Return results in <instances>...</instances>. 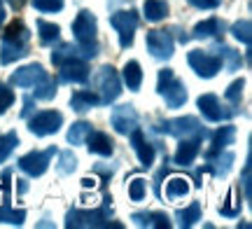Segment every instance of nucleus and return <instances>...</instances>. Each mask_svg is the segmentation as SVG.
I'll return each mask as SVG.
<instances>
[{
	"label": "nucleus",
	"mask_w": 252,
	"mask_h": 229,
	"mask_svg": "<svg viewBox=\"0 0 252 229\" xmlns=\"http://www.w3.org/2000/svg\"><path fill=\"white\" fill-rule=\"evenodd\" d=\"M28 49V28L24 26V21L14 19L7 26L2 42H0V61L2 64H12L26 54Z\"/></svg>",
	"instance_id": "obj_1"
},
{
	"label": "nucleus",
	"mask_w": 252,
	"mask_h": 229,
	"mask_svg": "<svg viewBox=\"0 0 252 229\" xmlns=\"http://www.w3.org/2000/svg\"><path fill=\"white\" fill-rule=\"evenodd\" d=\"M72 33H75V40L80 42V49L84 59H94L96 52H98V42H96V17L91 14L89 9H82L80 14L72 21Z\"/></svg>",
	"instance_id": "obj_2"
},
{
	"label": "nucleus",
	"mask_w": 252,
	"mask_h": 229,
	"mask_svg": "<svg viewBox=\"0 0 252 229\" xmlns=\"http://www.w3.org/2000/svg\"><path fill=\"white\" fill-rule=\"evenodd\" d=\"M157 92L166 98V105H168V108H182V105L187 103V89H185V84L175 77V73H173L171 68L159 70Z\"/></svg>",
	"instance_id": "obj_3"
},
{
	"label": "nucleus",
	"mask_w": 252,
	"mask_h": 229,
	"mask_svg": "<svg viewBox=\"0 0 252 229\" xmlns=\"http://www.w3.org/2000/svg\"><path fill=\"white\" fill-rule=\"evenodd\" d=\"M65 227H117L122 229L119 222H108V199H105V208H96V211H70Z\"/></svg>",
	"instance_id": "obj_4"
},
{
	"label": "nucleus",
	"mask_w": 252,
	"mask_h": 229,
	"mask_svg": "<svg viewBox=\"0 0 252 229\" xmlns=\"http://www.w3.org/2000/svg\"><path fill=\"white\" fill-rule=\"evenodd\" d=\"M110 24L119 33V45L124 47V49H128V47L133 45V33H135V28H138V14H135L133 9L115 12L110 17Z\"/></svg>",
	"instance_id": "obj_5"
},
{
	"label": "nucleus",
	"mask_w": 252,
	"mask_h": 229,
	"mask_svg": "<svg viewBox=\"0 0 252 229\" xmlns=\"http://www.w3.org/2000/svg\"><path fill=\"white\" fill-rule=\"evenodd\" d=\"M56 155V147H47L42 152H28L19 159V168L28 173L31 178H40V175L45 173L47 168H49V162H52V157Z\"/></svg>",
	"instance_id": "obj_6"
},
{
	"label": "nucleus",
	"mask_w": 252,
	"mask_h": 229,
	"mask_svg": "<svg viewBox=\"0 0 252 229\" xmlns=\"http://www.w3.org/2000/svg\"><path fill=\"white\" fill-rule=\"evenodd\" d=\"M189 65H191V70L198 75V77H215L220 70H222V59L220 56H213V54H206V52H201V49H194V52H189L187 56Z\"/></svg>",
	"instance_id": "obj_7"
},
{
	"label": "nucleus",
	"mask_w": 252,
	"mask_h": 229,
	"mask_svg": "<svg viewBox=\"0 0 252 229\" xmlns=\"http://www.w3.org/2000/svg\"><path fill=\"white\" fill-rule=\"evenodd\" d=\"M96 84L100 89V103H112L119 98L122 94V82H119V75L115 73L112 65H103L98 70V77H96Z\"/></svg>",
	"instance_id": "obj_8"
},
{
	"label": "nucleus",
	"mask_w": 252,
	"mask_h": 229,
	"mask_svg": "<svg viewBox=\"0 0 252 229\" xmlns=\"http://www.w3.org/2000/svg\"><path fill=\"white\" fill-rule=\"evenodd\" d=\"M159 131L168 133V136L182 138L189 136V133H201L206 136V129L201 127V122L196 117H178V119H166V122H159Z\"/></svg>",
	"instance_id": "obj_9"
},
{
	"label": "nucleus",
	"mask_w": 252,
	"mask_h": 229,
	"mask_svg": "<svg viewBox=\"0 0 252 229\" xmlns=\"http://www.w3.org/2000/svg\"><path fill=\"white\" fill-rule=\"evenodd\" d=\"M63 124V115L59 110H45L35 115V117H31L28 122V129H31V133H35V136H52L56 133Z\"/></svg>",
	"instance_id": "obj_10"
},
{
	"label": "nucleus",
	"mask_w": 252,
	"mask_h": 229,
	"mask_svg": "<svg viewBox=\"0 0 252 229\" xmlns=\"http://www.w3.org/2000/svg\"><path fill=\"white\" fill-rule=\"evenodd\" d=\"M198 110L203 112V117L210 119V122H224V119L236 115V110H226L215 94H203V96H198Z\"/></svg>",
	"instance_id": "obj_11"
},
{
	"label": "nucleus",
	"mask_w": 252,
	"mask_h": 229,
	"mask_svg": "<svg viewBox=\"0 0 252 229\" xmlns=\"http://www.w3.org/2000/svg\"><path fill=\"white\" fill-rule=\"evenodd\" d=\"M147 52L154 59H171L173 56V37L166 31H147Z\"/></svg>",
	"instance_id": "obj_12"
},
{
	"label": "nucleus",
	"mask_w": 252,
	"mask_h": 229,
	"mask_svg": "<svg viewBox=\"0 0 252 229\" xmlns=\"http://www.w3.org/2000/svg\"><path fill=\"white\" fill-rule=\"evenodd\" d=\"M42 80H47V70L40 64L24 65V68L14 70L12 77H9V82L17 84V87H35V84H40Z\"/></svg>",
	"instance_id": "obj_13"
},
{
	"label": "nucleus",
	"mask_w": 252,
	"mask_h": 229,
	"mask_svg": "<svg viewBox=\"0 0 252 229\" xmlns=\"http://www.w3.org/2000/svg\"><path fill=\"white\" fill-rule=\"evenodd\" d=\"M112 127L117 133L122 136H128L133 129H138V112L133 110V105H119L112 110Z\"/></svg>",
	"instance_id": "obj_14"
},
{
	"label": "nucleus",
	"mask_w": 252,
	"mask_h": 229,
	"mask_svg": "<svg viewBox=\"0 0 252 229\" xmlns=\"http://www.w3.org/2000/svg\"><path fill=\"white\" fill-rule=\"evenodd\" d=\"M61 68V80L70 84H82L89 80V65L84 59H70L65 64L59 65Z\"/></svg>",
	"instance_id": "obj_15"
},
{
	"label": "nucleus",
	"mask_w": 252,
	"mask_h": 229,
	"mask_svg": "<svg viewBox=\"0 0 252 229\" xmlns=\"http://www.w3.org/2000/svg\"><path fill=\"white\" fill-rule=\"evenodd\" d=\"M131 145H133L140 164H143L145 168H150V166L154 164V147L147 143V138L143 136L140 129H133V131H131Z\"/></svg>",
	"instance_id": "obj_16"
},
{
	"label": "nucleus",
	"mask_w": 252,
	"mask_h": 229,
	"mask_svg": "<svg viewBox=\"0 0 252 229\" xmlns=\"http://www.w3.org/2000/svg\"><path fill=\"white\" fill-rule=\"evenodd\" d=\"M234 136H236V129L234 127L217 129L215 133H213V143H210V147H208V152H206V159H208V162H213V159H215L220 152H224V147L231 145Z\"/></svg>",
	"instance_id": "obj_17"
},
{
	"label": "nucleus",
	"mask_w": 252,
	"mask_h": 229,
	"mask_svg": "<svg viewBox=\"0 0 252 229\" xmlns=\"http://www.w3.org/2000/svg\"><path fill=\"white\" fill-rule=\"evenodd\" d=\"M201 138H203V136L182 140L180 145H178V150H175V164H178V166H189L194 159H196L198 150H201Z\"/></svg>",
	"instance_id": "obj_18"
},
{
	"label": "nucleus",
	"mask_w": 252,
	"mask_h": 229,
	"mask_svg": "<svg viewBox=\"0 0 252 229\" xmlns=\"http://www.w3.org/2000/svg\"><path fill=\"white\" fill-rule=\"evenodd\" d=\"M131 220L138 225V227H157V229H168L171 227V220L166 213H133Z\"/></svg>",
	"instance_id": "obj_19"
},
{
	"label": "nucleus",
	"mask_w": 252,
	"mask_h": 229,
	"mask_svg": "<svg viewBox=\"0 0 252 229\" xmlns=\"http://www.w3.org/2000/svg\"><path fill=\"white\" fill-rule=\"evenodd\" d=\"M87 143H89V150L94 155H100V157H110L112 155V150H115V143H112V138L108 133H100V131H91L89 136H87Z\"/></svg>",
	"instance_id": "obj_20"
},
{
	"label": "nucleus",
	"mask_w": 252,
	"mask_h": 229,
	"mask_svg": "<svg viewBox=\"0 0 252 229\" xmlns=\"http://www.w3.org/2000/svg\"><path fill=\"white\" fill-rule=\"evenodd\" d=\"M143 12H145V19L147 21H161V19L168 17V2L166 0H145L143 5Z\"/></svg>",
	"instance_id": "obj_21"
},
{
	"label": "nucleus",
	"mask_w": 252,
	"mask_h": 229,
	"mask_svg": "<svg viewBox=\"0 0 252 229\" xmlns=\"http://www.w3.org/2000/svg\"><path fill=\"white\" fill-rule=\"evenodd\" d=\"M100 103V96H96L94 92H75L70 98V105L75 112H87L89 108L98 105Z\"/></svg>",
	"instance_id": "obj_22"
},
{
	"label": "nucleus",
	"mask_w": 252,
	"mask_h": 229,
	"mask_svg": "<svg viewBox=\"0 0 252 229\" xmlns=\"http://www.w3.org/2000/svg\"><path fill=\"white\" fill-rule=\"evenodd\" d=\"M222 33V21L220 19H206V21H201L196 24V28L191 31V37H196V40H203V37H215Z\"/></svg>",
	"instance_id": "obj_23"
},
{
	"label": "nucleus",
	"mask_w": 252,
	"mask_h": 229,
	"mask_svg": "<svg viewBox=\"0 0 252 229\" xmlns=\"http://www.w3.org/2000/svg\"><path fill=\"white\" fill-rule=\"evenodd\" d=\"M189 190H191V185H189L187 178L173 175L171 180L166 183V199H182V196L189 194Z\"/></svg>",
	"instance_id": "obj_24"
},
{
	"label": "nucleus",
	"mask_w": 252,
	"mask_h": 229,
	"mask_svg": "<svg viewBox=\"0 0 252 229\" xmlns=\"http://www.w3.org/2000/svg\"><path fill=\"white\" fill-rule=\"evenodd\" d=\"M124 82L131 92H138V89H140L143 70H140V64H138V61H126L124 64Z\"/></svg>",
	"instance_id": "obj_25"
},
{
	"label": "nucleus",
	"mask_w": 252,
	"mask_h": 229,
	"mask_svg": "<svg viewBox=\"0 0 252 229\" xmlns=\"http://www.w3.org/2000/svg\"><path fill=\"white\" fill-rule=\"evenodd\" d=\"M175 218H178V225H180V227H191L196 220H201V203L198 201L189 203L187 208H182V211L175 213Z\"/></svg>",
	"instance_id": "obj_26"
},
{
	"label": "nucleus",
	"mask_w": 252,
	"mask_h": 229,
	"mask_svg": "<svg viewBox=\"0 0 252 229\" xmlns=\"http://www.w3.org/2000/svg\"><path fill=\"white\" fill-rule=\"evenodd\" d=\"M80 54H82L80 47H72L65 42V45H61L59 49L52 52V61H54V65H61L65 61H70V59H80ZM82 59H84V54H82Z\"/></svg>",
	"instance_id": "obj_27"
},
{
	"label": "nucleus",
	"mask_w": 252,
	"mask_h": 229,
	"mask_svg": "<svg viewBox=\"0 0 252 229\" xmlns=\"http://www.w3.org/2000/svg\"><path fill=\"white\" fill-rule=\"evenodd\" d=\"M37 33H40V42H42V45H52L56 37H59L61 28L56 26V24H49L45 19H40V21H37Z\"/></svg>",
	"instance_id": "obj_28"
},
{
	"label": "nucleus",
	"mask_w": 252,
	"mask_h": 229,
	"mask_svg": "<svg viewBox=\"0 0 252 229\" xmlns=\"http://www.w3.org/2000/svg\"><path fill=\"white\" fill-rule=\"evenodd\" d=\"M91 131H94V129H91L89 122H77V124H72L70 131H68V140H70L72 145H82Z\"/></svg>",
	"instance_id": "obj_29"
},
{
	"label": "nucleus",
	"mask_w": 252,
	"mask_h": 229,
	"mask_svg": "<svg viewBox=\"0 0 252 229\" xmlns=\"http://www.w3.org/2000/svg\"><path fill=\"white\" fill-rule=\"evenodd\" d=\"M236 194H238V190H236V187H231V190H229V194H226V201L220 206V213H222V215H226V218H236V215L241 213V201L236 199Z\"/></svg>",
	"instance_id": "obj_30"
},
{
	"label": "nucleus",
	"mask_w": 252,
	"mask_h": 229,
	"mask_svg": "<svg viewBox=\"0 0 252 229\" xmlns=\"http://www.w3.org/2000/svg\"><path fill=\"white\" fill-rule=\"evenodd\" d=\"M231 33H234L236 40H241L245 47H250V42H252V24L248 21V19L236 21L234 26H231Z\"/></svg>",
	"instance_id": "obj_31"
},
{
	"label": "nucleus",
	"mask_w": 252,
	"mask_h": 229,
	"mask_svg": "<svg viewBox=\"0 0 252 229\" xmlns=\"http://www.w3.org/2000/svg\"><path fill=\"white\" fill-rule=\"evenodd\" d=\"M26 220V211H14L9 208V203L0 206V222H9V225H24Z\"/></svg>",
	"instance_id": "obj_32"
},
{
	"label": "nucleus",
	"mask_w": 252,
	"mask_h": 229,
	"mask_svg": "<svg viewBox=\"0 0 252 229\" xmlns=\"http://www.w3.org/2000/svg\"><path fill=\"white\" fill-rule=\"evenodd\" d=\"M17 145H19V136L14 133V131H9V133H5V136H0V164L12 155V150H14Z\"/></svg>",
	"instance_id": "obj_33"
},
{
	"label": "nucleus",
	"mask_w": 252,
	"mask_h": 229,
	"mask_svg": "<svg viewBox=\"0 0 252 229\" xmlns=\"http://www.w3.org/2000/svg\"><path fill=\"white\" fill-rule=\"evenodd\" d=\"M217 157H220V159L215 162L217 166H208V168H210V171H213V173H215L217 178H224V175L229 173V168H231V164H234V155H231V152H224V155L220 152Z\"/></svg>",
	"instance_id": "obj_34"
},
{
	"label": "nucleus",
	"mask_w": 252,
	"mask_h": 229,
	"mask_svg": "<svg viewBox=\"0 0 252 229\" xmlns=\"http://www.w3.org/2000/svg\"><path fill=\"white\" fill-rule=\"evenodd\" d=\"M56 96V82L54 80H42L40 84H35V98L40 101H49V98H54Z\"/></svg>",
	"instance_id": "obj_35"
},
{
	"label": "nucleus",
	"mask_w": 252,
	"mask_h": 229,
	"mask_svg": "<svg viewBox=\"0 0 252 229\" xmlns=\"http://www.w3.org/2000/svg\"><path fill=\"white\" fill-rule=\"evenodd\" d=\"M220 54L226 59V70H229V73H234V70H238V68H241V54H238L236 49L222 45V47H220Z\"/></svg>",
	"instance_id": "obj_36"
},
{
	"label": "nucleus",
	"mask_w": 252,
	"mask_h": 229,
	"mask_svg": "<svg viewBox=\"0 0 252 229\" xmlns=\"http://www.w3.org/2000/svg\"><path fill=\"white\" fill-rule=\"evenodd\" d=\"M145 192H147V180L133 178V180L128 183V196H131V201H143Z\"/></svg>",
	"instance_id": "obj_37"
},
{
	"label": "nucleus",
	"mask_w": 252,
	"mask_h": 229,
	"mask_svg": "<svg viewBox=\"0 0 252 229\" xmlns=\"http://www.w3.org/2000/svg\"><path fill=\"white\" fill-rule=\"evenodd\" d=\"M77 168V159L72 152H61V159H59V173H72Z\"/></svg>",
	"instance_id": "obj_38"
},
{
	"label": "nucleus",
	"mask_w": 252,
	"mask_h": 229,
	"mask_svg": "<svg viewBox=\"0 0 252 229\" xmlns=\"http://www.w3.org/2000/svg\"><path fill=\"white\" fill-rule=\"evenodd\" d=\"M31 2L40 12H61L63 9V0H31Z\"/></svg>",
	"instance_id": "obj_39"
},
{
	"label": "nucleus",
	"mask_w": 252,
	"mask_h": 229,
	"mask_svg": "<svg viewBox=\"0 0 252 229\" xmlns=\"http://www.w3.org/2000/svg\"><path fill=\"white\" fill-rule=\"evenodd\" d=\"M12 103H14V92L9 89L7 84H2V82H0V115H2L5 110H7V108L12 105Z\"/></svg>",
	"instance_id": "obj_40"
},
{
	"label": "nucleus",
	"mask_w": 252,
	"mask_h": 229,
	"mask_svg": "<svg viewBox=\"0 0 252 229\" xmlns=\"http://www.w3.org/2000/svg\"><path fill=\"white\" fill-rule=\"evenodd\" d=\"M243 87H245V82L243 80H236L229 89H226V101H231V103H241V94H243Z\"/></svg>",
	"instance_id": "obj_41"
},
{
	"label": "nucleus",
	"mask_w": 252,
	"mask_h": 229,
	"mask_svg": "<svg viewBox=\"0 0 252 229\" xmlns=\"http://www.w3.org/2000/svg\"><path fill=\"white\" fill-rule=\"evenodd\" d=\"M250 171H252V166H250V157H248V162L243 166V190L248 199H250Z\"/></svg>",
	"instance_id": "obj_42"
},
{
	"label": "nucleus",
	"mask_w": 252,
	"mask_h": 229,
	"mask_svg": "<svg viewBox=\"0 0 252 229\" xmlns=\"http://www.w3.org/2000/svg\"><path fill=\"white\" fill-rule=\"evenodd\" d=\"M189 5H194V7H198V9H213V7H217L222 0H187Z\"/></svg>",
	"instance_id": "obj_43"
},
{
	"label": "nucleus",
	"mask_w": 252,
	"mask_h": 229,
	"mask_svg": "<svg viewBox=\"0 0 252 229\" xmlns=\"http://www.w3.org/2000/svg\"><path fill=\"white\" fill-rule=\"evenodd\" d=\"M9 178H12V173L2 171V201L5 203H9Z\"/></svg>",
	"instance_id": "obj_44"
},
{
	"label": "nucleus",
	"mask_w": 252,
	"mask_h": 229,
	"mask_svg": "<svg viewBox=\"0 0 252 229\" xmlns=\"http://www.w3.org/2000/svg\"><path fill=\"white\" fill-rule=\"evenodd\" d=\"M33 112V96H24V110H21V117H28Z\"/></svg>",
	"instance_id": "obj_45"
},
{
	"label": "nucleus",
	"mask_w": 252,
	"mask_h": 229,
	"mask_svg": "<svg viewBox=\"0 0 252 229\" xmlns=\"http://www.w3.org/2000/svg\"><path fill=\"white\" fill-rule=\"evenodd\" d=\"M82 185H84V187H94V185H96V180H94V178H84V180H82Z\"/></svg>",
	"instance_id": "obj_46"
},
{
	"label": "nucleus",
	"mask_w": 252,
	"mask_h": 229,
	"mask_svg": "<svg viewBox=\"0 0 252 229\" xmlns=\"http://www.w3.org/2000/svg\"><path fill=\"white\" fill-rule=\"evenodd\" d=\"M17 183H19V192H26V190H28L26 180H17Z\"/></svg>",
	"instance_id": "obj_47"
},
{
	"label": "nucleus",
	"mask_w": 252,
	"mask_h": 229,
	"mask_svg": "<svg viewBox=\"0 0 252 229\" xmlns=\"http://www.w3.org/2000/svg\"><path fill=\"white\" fill-rule=\"evenodd\" d=\"M24 2H26V0H12V5H14V7H21V5H24Z\"/></svg>",
	"instance_id": "obj_48"
},
{
	"label": "nucleus",
	"mask_w": 252,
	"mask_h": 229,
	"mask_svg": "<svg viewBox=\"0 0 252 229\" xmlns=\"http://www.w3.org/2000/svg\"><path fill=\"white\" fill-rule=\"evenodd\" d=\"M2 19H5V7H0V24H2Z\"/></svg>",
	"instance_id": "obj_49"
},
{
	"label": "nucleus",
	"mask_w": 252,
	"mask_h": 229,
	"mask_svg": "<svg viewBox=\"0 0 252 229\" xmlns=\"http://www.w3.org/2000/svg\"><path fill=\"white\" fill-rule=\"evenodd\" d=\"M0 7H2V0H0Z\"/></svg>",
	"instance_id": "obj_50"
}]
</instances>
